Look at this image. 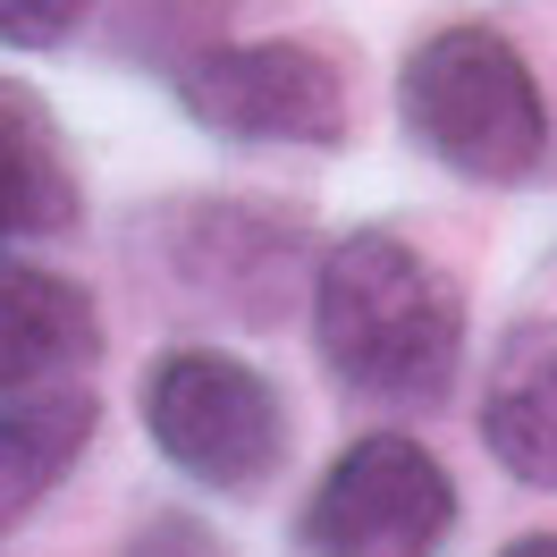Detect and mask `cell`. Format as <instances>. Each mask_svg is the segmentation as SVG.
Instances as JSON below:
<instances>
[{"instance_id": "4", "label": "cell", "mask_w": 557, "mask_h": 557, "mask_svg": "<svg viewBox=\"0 0 557 557\" xmlns=\"http://www.w3.org/2000/svg\"><path fill=\"white\" fill-rule=\"evenodd\" d=\"M177 102L228 144H338L347 69L321 42H195L177 60Z\"/></svg>"}, {"instance_id": "6", "label": "cell", "mask_w": 557, "mask_h": 557, "mask_svg": "<svg viewBox=\"0 0 557 557\" xmlns=\"http://www.w3.org/2000/svg\"><path fill=\"white\" fill-rule=\"evenodd\" d=\"M152 245L177 271L186 296H203L220 313H237L245 330H271L296 296L305 271V220L296 211H253V203H177L152 220Z\"/></svg>"}, {"instance_id": "8", "label": "cell", "mask_w": 557, "mask_h": 557, "mask_svg": "<svg viewBox=\"0 0 557 557\" xmlns=\"http://www.w3.org/2000/svg\"><path fill=\"white\" fill-rule=\"evenodd\" d=\"M482 440L523 490H557V321H523L490 355Z\"/></svg>"}, {"instance_id": "1", "label": "cell", "mask_w": 557, "mask_h": 557, "mask_svg": "<svg viewBox=\"0 0 557 557\" xmlns=\"http://www.w3.org/2000/svg\"><path fill=\"white\" fill-rule=\"evenodd\" d=\"M313 347L347 397L431 406L465 363V296L397 228H355L313 262Z\"/></svg>"}, {"instance_id": "5", "label": "cell", "mask_w": 557, "mask_h": 557, "mask_svg": "<svg viewBox=\"0 0 557 557\" xmlns=\"http://www.w3.org/2000/svg\"><path fill=\"white\" fill-rule=\"evenodd\" d=\"M456 532V482L440 456L372 431L321 473L305 507V557H440Z\"/></svg>"}, {"instance_id": "9", "label": "cell", "mask_w": 557, "mask_h": 557, "mask_svg": "<svg viewBox=\"0 0 557 557\" xmlns=\"http://www.w3.org/2000/svg\"><path fill=\"white\" fill-rule=\"evenodd\" d=\"M85 211L69 144L51 136V119L35 102H0V245L60 237Z\"/></svg>"}, {"instance_id": "12", "label": "cell", "mask_w": 557, "mask_h": 557, "mask_svg": "<svg viewBox=\"0 0 557 557\" xmlns=\"http://www.w3.org/2000/svg\"><path fill=\"white\" fill-rule=\"evenodd\" d=\"M119 557H228V541H220V532H203L195 516H152Z\"/></svg>"}, {"instance_id": "13", "label": "cell", "mask_w": 557, "mask_h": 557, "mask_svg": "<svg viewBox=\"0 0 557 557\" xmlns=\"http://www.w3.org/2000/svg\"><path fill=\"white\" fill-rule=\"evenodd\" d=\"M507 557H557V541H516Z\"/></svg>"}, {"instance_id": "11", "label": "cell", "mask_w": 557, "mask_h": 557, "mask_svg": "<svg viewBox=\"0 0 557 557\" xmlns=\"http://www.w3.org/2000/svg\"><path fill=\"white\" fill-rule=\"evenodd\" d=\"M85 9H94V0H0V42H9V51H51V42L76 35Z\"/></svg>"}, {"instance_id": "3", "label": "cell", "mask_w": 557, "mask_h": 557, "mask_svg": "<svg viewBox=\"0 0 557 557\" xmlns=\"http://www.w3.org/2000/svg\"><path fill=\"white\" fill-rule=\"evenodd\" d=\"M144 431L186 482L203 490H262L287 456L278 388L220 347H170L144 372Z\"/></svg>"}, {"instance_id": "10", "label": "cell", "mask_w": 557, "mask_h": 557, "mask_svg": "<svg viewBox=\"0 0 557 557\" xmlns=\"http://www.w3.org/2000/svg\"><path fill=\"white\" fill-rule=\"evenodd\" d=\"M85 440H94V388H51L0 414V532L85 456Z\"/></svg>"}, {"instance_id": "7", "label": "cell", "mask_w": 557, "mask_h": 557, "mask_svg": "<svg viewBox=\"0 0 557 557\" xmlns=\"http://www.w3.org/2000/svg\"><path fill=\"white\" fill-rule=\"evenodd\" d=\"M102 355L94 296L60 271L0 262V406H35L51 388H76Z\"/></svg>"}, {"instance_id": "2", "label": "cell", "mask_w": 557, "mask_h": 557, "mask_svg": "<svg viewBox=\"0 0 557 557\" xmlns=\"http://www.w3.org/2000/svg\"><path fill=\"white\" fill-rule=\"evenodd\" d=\"M397 119L440 170L473 186H523L549 161V110L516 60V42L490 26H440L397 69Z\"/></svg>"}]
</instances>
